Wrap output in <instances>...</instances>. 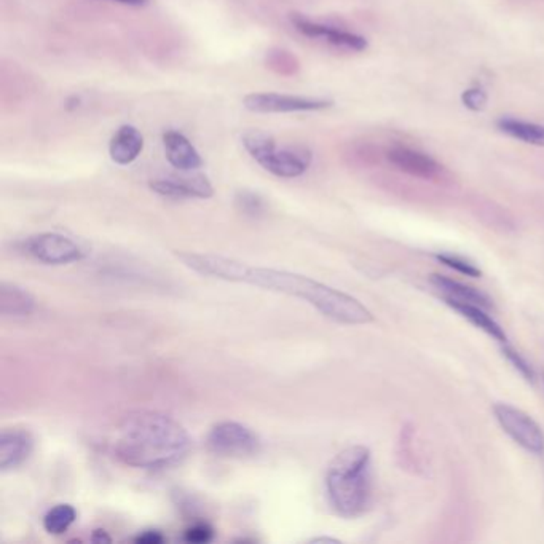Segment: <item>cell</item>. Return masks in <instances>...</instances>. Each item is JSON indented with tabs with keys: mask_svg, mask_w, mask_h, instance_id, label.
I'll use <instances>...</instances> for the list:
<instances>
[{
	"mask_svg": "<svg viewBox=\"0 0 544 544\" xmlns=\"http://www.w3.org/2000/svg\"><path fill=\"white\" fill-rule=\"evenodd\" d=\"M192 439L186 428L172 417L137 410L118 425L114 451L117 459L131 468L160 469L186 459Z\"/></svg>",
	"mask_w": 544,
	"mask_h": 544,
	"instance_id": "6da1fadb",
	"label": "cell"
},
{
	"mask_svg": "<svg viewBox=\"0 0 544 544\" xmlns=\"http://www.w3.org/2000/svg\"><path fill=\"white\" fill-rule=\"evenodd\" d=\"M237 283H248L252 286L264 287L267 291L293 295L308 302L322 315L342 324H367L373 321V313L358 299L299 273L252 267L243 262Z\"/></svg>",
	"mask_w": 544,
	"mask_h": 544,
	"instance_id": "7a4b0ae2",
	"label": "cell"
},
{
	"mask_svg": "<svg viewBox=\"0 0 544 544\" xmlns=\"http://www.w3.org/2000/svg\"><path fill=\"white\" fill-rule=\"evenodd\" d=\"M371 452L364 445H353L332 460L326 474V490L330 506L338 516L358 517L371 502Z\"/></svg>",
	"mask_w": 544,
	"mask_h": 544,
	"instance_id": "3957f363",
	"label": "cell"
},
{
	"mask_svg": "<svg viewBox=\"0 0 544 544\" xmlns=\"http://www.w3.org/2000/svg\"><path fill=\"white\" fill-rule=\"evenodd\" d=\"M243 145L259 165L273 176L293 180L307 171L311 163V152L305 147H286L278 149L270 135L262 131H248L243 135Z\"/></svg>",
	"mask_w": 544,
	"mask_h": 544,
	"instance_id": "277c9868",
	"label": "cell"
},
{
	"mask_svg": "<svg viewBox=\"0 0 544 544\" xmlns=\"http://www.w3.org/2000/svg\"><path fill=\"white\" fill-rule=\"evenodd\" d=\"M209 451L219 457L230 459H248L258 455L262 449L260 437L238 422H221L209 431L206 439Z\"/></svg>",
	"mask_w": 544,
	"mask_h": 544,
	"instance_id": "5b68a950",
	"label": "cell"
},
{
	"mask_svg": "<svg viewBox=\"0 0 544 544\" xmlns=\"http://www.w3.org/2000/svg\"><path fill=\"white\" fill-rule=\"evenodd\" d=\"M24 251L28 252L31 258L47 266H66L79 262L80 259L83 258V251L79 244L66 235L53 232L29 237L24 241Z\"/></svg>",
	"mask_w": 544,
	"mask_h": 544,
	"instance_id": "8992f818",
	"label": "cell"
},
{
	"mask_svg": "<svg viewBox=\"0 0 544 544\" xmlns=\"http://www.w3.org/2000/svg\"><path fill=\"white\" fill-rule=\"evenodd\" d=\"M494 412L503 430L506 431L517 444L531 453H543L544 433L531 416L509 404H496Z\"/></svg>",
	"mask_w": 544,
	"mask_h": 544,
	"instance_id": "52a82bcc",
	"label": "cell"
},
{
	"mask_svg": "<svg viewBox=\"0 0 544 544\" xmlns=\"http://www.w3.org/2000/svg\"><path fill=\"white\" fill-rule=\"evenodd\" d=\"M332 106V101L278 93H252L244 98V108L258 114L315 112Z\"/></svg>",
	"mask_w": 544,
	"mask_h": 544,
	"instance_id": "ba28073f",
	"label": "cell"
},
{
	"mask_svg": "<svg viewBox=\"0 0 544 544\" xmlns=\"http://www.w3.org/2000/svg\"><path fill=\"white\" fill-rule=\"evenodd\" d=\"M291 22L303 36L311 37V39H324L326 42L336 45V47L355 51L365 50V47H367V40L364 37L353 34L348 31H342V29L332 28L328 24L311 22L302 14H293Z\"/></svg>",
	"mask_w": 544,
	"mask_h": 544,
	"instance_id": "9c48e42d",
	"label": "cell"
},
{
	"mask_svg": "<svg viewBox=\"0 0 544 544\" xmlns=\"http://www.w3.org/2000/svg\"><path fill=\"white\" fill-rule=\"evenodd\" d=\"M151 189L168 198H209L215 194L211 182L201 174L152 180Z\"/></svg>",
	"mask_w": 544,
	"mask_h": 544,
	"instance_id": "30bf717a",
	"label": "cell"
},
{
	"mask_svg": "<svg viewBox=\"0 0 544 544\" xmlns=\"http://www.w3.org/2000/svg\"><path fill=\"white\" fill-rule=\"evenodd\" d=\"M34 439L26 430H4L0 434V469L7 473L31 457Z\"/></svg>",
	"mask_w": 544,
	"mask_h": 544,
	"instance_id": "8fae6325",
	"label": "cell"
},
{
	"mask_svg": "<svg viewBox=\"0 0 544 544\" xmlns=\"http://www.w3.org/2000/svg\"><path fill=\"white\" fill-rule=\"evenodd\" d=\"M387 157L390 163L398 170L422 180H436L443 171V166L439 165L436 160L408 147H394L388 152Z\"/></svg>",
	"mask_w": 544,
	"mask_h": 544,
	"instance_id": "7c38bea8",
	"label": "cell"
},
{
	"mask_svg": "<svg viewBox=\"0 0 544 544\" xmlns=\"http://www.w3.org/2000/svg\"><path fill=\"white\" fill-rule=\"evenodd\" d=\"M163 145L168 162L180 171H194L203 163L200 154L182 133L166 131L163 135Z\"/></svg>",
	"mask_w": 544,
	"mask_h": 544,
	"instance_id": "4fadbf2b",
	"label": "cell"
},
{
	"mask_svg": "<svg viewBox=\"0 0 544 544\" xmlns=\"http://www.w3.org/2000/svg\"><path fill=\"white\" fill-rule=\"evenodd\" d=\"M143 147V135L135 127L123 125L112 137L109 145V154L117 165H129L139 157Z\"/></svg>",
	"mask_w": 544,
	"mask_h": 544,
	"instance_id": "5bb4252c",
	"label": "cell"
},
{
	"mask_svg": "<svg viewBox=\"0 0 544 544\" xmlns=\"http://www.w3.org/2000/svg\"><path fill=\"white\" fill-rule=\"evenodd\" d=\"M36 310V299L18 285L2 283L0 286V313L8 318L29 316Z\"/></svg>",
	"mask_w": 544,
	"mask_h": 544,
	"instance_id": "9a60e30c",
	"label": "cell"
},
{
	"mask_svg": "<svg viewBox=\"0 0 544 544\" xmlns=\"http://www.w3.org/2000/svg\"><path fill=\"white\" fill-rule=\"evenodd\" d=\"M431 283L434 285L439 293L444 295V299L473 303V305H479V307L486 308V310L494 307V303L486 294L480 293L479 289L466 286V285L455 281V279L441 276V275H433Z\"/></svg>",
	"mask_w": 544,
	"mask_h": 544,
	"instance_id": "2e32d148",
	"label": "cell"
},
{
	"mask_svg": "<svg viewBox=\"0 0 544 544\" xmlns=\"http://www.w3.org/2000/svg\"><path fill=\"white\" fill-rule=\"evenodd\" d=\"M445 303L453 308L455 311H459L463 318L473 322L476 328H479L484 332H487L488 336L496 338L500 344H508V336L505 334L502 326L495 321L492 316L486 313V308L466 303V302L452 301V299H445Z\"/></svg>",
	"mask_w": 544,
	"mask_h": 544,
	"instance_id": "e0dca14e",
	"label": "cell"
},
{
	"mask_svg": "<svg viewBox=\"0 0 544 544\" xmlns=\"http://www.w3.org/2000/svg\"><path fill=\"white\" fill-rule=\"evenodd\" d=\"M496 127L505 135L519 139L522 143L531 144L544 147V127L538 123L522 122L516 118H500Z\"/></svg>",
	"mask_w": 544,
	"mask_h": 544,
	"instance_id": "ac0fdd59",
	"label": "cell"
},
{
	"mask_svg": "<svg viewBox=\"0 0 544 544\" xmlns=\"http://www.w3.org/2000/svg\"><path fill=\"white\" fill-rule=\"evenodd\" d=\"M77 519V511L67 503L57 505L43 517V529L50 535H63Z\"/></svg>",
	"mask_w": 544,
	"mask_h": 544,
	"instance_id": "d6986e66",
	"label": "cell"
},
{
	"mask_svg": "<svg viewBox=\"0 0 544 544\" xmlns=\"http://www.w3.org/2000/svg\"><path fill=\"white\" fill-rule=\"evenodd\" d=\"M237 206L243 215H252V217L264 215V211H266L264 200L258 194L248 192V190H243L237 195Z\"/></svg>",
	"mask_w": 544,
	"mask_h": 544,
	"instance_id": "ffe728a7",
	"label": "cell"
},
{
	"mask_svg": "<svg viewBox=\"0 0 544 544\" xmlns=\"http://www.w3.org/2000/svg\"><path fill=\"white\" fill-rule=\"evenodd\" d=\"M437 260L439 262H443L444 266L451 267L453 270H457L459 273H463L466 276H473V278H479L480 273L479 268L471 264V262H468L463 258H459V256H453V254H437Z\"/></svg>",
	"mask_w": 544,
	"mask_h": 544,
	"instance_id": "44dd1931",
	"label": "cell"
},
{
	"mask_svg": "<svg viewBox=\"0 0 544 544\" xmlns=\"http://www.w3.org/2000/svg\"><path fill=\"white\" fill-rule=\"evenodd\" d=\"M503 355L509 359V363L514 365L519 373H522L523 379L529 380V382L535 380V373H533L531 365L513 347H509L508 344H503Z\"/></svg>",
	"mask_w": 544,
	"mask_h": 544,
	"instance_id": "7402d4cb",
	"label": "cell"
},
{
	"mask_svg": "<svg viewBox=\"0 0 544 544\" xmlns=\"http://www.w3.org/2000/svg\"><path fill=\"white\" fill-rule=\"evenodd\" d=\"M215 531L208 523H195L190 529H187L184 538L189 543H208L213 540Z\"/></svg>",
	"mask_w": 544,
	"mask_h": 544,
	"instance_id": "603a6c76",
	"label": "cell"
},
{
	"mask_svg": "<svg viewBox=\"0 0 544 544\" xmlns=\"http://www.w3.org/2000/svg\"><path fill=\"white\" fill-rule=\"evenodd\" d=\"M461 100L466 108L471 109V110H482L487 104V94L479 88H471L463 93Z\"/></svg>",
	"mask_w": 544,
	"mask_h": 544,
	"instance_id": "cb8c5ba5",
	"label": "cell"
},
{
	"mask_svg": "<svg viewBox=\"0 0 544 544\" xmlns=\"http://www.w3.org/2000/svg\"><path fill=\"white\" fill-rule=\"evenodd\" d=\"M135 541L139 544H160L165 541V537L157 531H147L144 533H139Z\"/></svg>",
	"mask_w": 544,
	"mask_h": 544,
	"instance_id": "d4e9b609",
	"label": "cell"
},
{
	"mask_svg": "<svg viewBox=\"0 0 544 544\" xmlns=\"http://www.w3.org/2000/svg\"><path fill=\"white\" fill-rule=\"evenodd\" d=\"M114 2H118V4H123V5H129V7H143L149 0H114Z\"/></svg>",
	"mask_w": 544,
	"mask_h": 544,
	"instance_id": "484cf974",
	"label": "cell"
},
{
	"mask_svg": "<svg viewBox=\"0 0 544 544\" xmlns=\"http://www.w3.org/2000/svg\"><path fill=\"white\" fill-rule=\"evenodd\" d=\"M93 541H96V543H102V541H106V543H109V541H110V538L106 535V531H94Z\"/></svg>",
	"mask_w": 544,
	"mask_h": 544,
	"instance_id": "4316f807",
	"label": "cell"
},
{
	"mask_svg": "<svg viewBox=\"0 0 544 544\" xmlns=\"http://www.w3.org/2000/svg\"><path fill=\"white\" fill-rule=\"evenodd\" d=\"M322 541H328V543H338V540H334V538H315V540H311V543H322Z\"/></svg>",
	"mask_w": 544,
	"mask_h": 544,
	"instance_id": "83f0119b",
	"label": "cell"
}]
</instances>
